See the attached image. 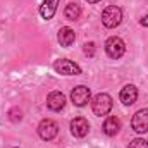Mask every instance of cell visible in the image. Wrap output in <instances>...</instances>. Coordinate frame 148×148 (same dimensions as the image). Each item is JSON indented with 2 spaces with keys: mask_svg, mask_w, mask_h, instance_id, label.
Here are the masks:
<instances>
[{
  "mask_svg": "<svg viewBox=\"0 0 148 148\" xmlns=\"http://www.w3.org/2000/svg\"><path fill=\"white\" fill-rule=\"evenodd\" d=\"M127 148H148V141L143 140V138H136V140H133V141L129 143Z\"/></svg>",
  "mask_w": 148,
  "mask_h": 148,
  "instance_id": "obj_16",
  "label": "cell"
},
{
  "mask_svg": "<svg viewBox=\"0 0 148 148\" xmlns=\"http://www.w3.org/2000/svg\"><path fill=\"white\" fill-rule=\"evenodd\" d=\"M121 102L124 105H133L138 98V88L134 84H126L122 90H121V95H119Z\"/></svg>",
  "mask_w": 148,
  "mask_h": 148,
  "instance_id": "obj_10",
  "label": "cell"
},
{
  "mask_svg": "<svg viewBox=\"0 0 148 148\" xmlns=\"http://www.w3.org/2000/svg\"><path fill=\"white\" fill-rule=\"evenodd\" d=\"M102 23L105 28H117L122 23V10L117 5H109L103 12H102Z\"/></svg>",
  "mask_w": 148,
  "mask_h": 148,
  "instance_id": "obj_2",
  "label": "cell"
},
{
  "mask_svg": "<svg viewBox=\"0 0 148 148\" xmlns=\"http://www.w3.org/2000/svg\"><path fill=\"white\" fill-rule=\"evenodd\" d=\"M64 16L69 21H77L79 16H81V5L76 3V2H69L66 5V9H64Z\"/></svg>",
  "mask_w": 148,
  "mask_h": 148,
  "instance_id": "obj_14",
  "label": "cell"
},
{
  "mask_svg": "<svg viewBox=\"0 0 148 148\" xmlns=\"http://www.w3.org/2000/svg\"><path fill=\"white\" fill-rule=\"evenodd\" d=\"M141 24H143V26H148V16L141 17Z\"/></svg>",
  "mask_w": 148,
  "mask_h": 148,
  "instance_id": "obj_18",
  "label": "cell"
},
{
  "mask_svg": "<svg viewBox=\"0 0 148 148\" xmlns=\"http://www.w3.org/2000/svg\"><path fill=\"white\" fill-rule=\"evenodd\" d=\"M69 127H71L73 136H76V138H84L88 134V131H90V124H88V121L84 117H74L71 121Z\"/></svg>",
  "mask_w": 148,
  "mask_h": 148,
  "instance_id": "obj_9",
  "label": "cell"
},
{
  "mask_svg": "<svg viewBox=\"0 0 148 148\" xmlns=\"http://www.w3.org/2000/svg\"><path fill=\"white\" fill-rule=\"evenodd\" d=\"M60 0H43V3L40 5V16L48 21L53 17V14L57 12V5H59Z\"/></svg>",
  "mask_w": 148,
  "mask_h": 148,
  "instance_id": "obj_11",
  "label": "cell"
},
{
  "mask_svg": "<svg viewBox=\"0 0 148 148\" xmlns=\"http://www.w3.org/2000/svg\"><path fill=\"white\" fill-rule=\"evenodd\" d=\"M9 115H10V121H12V122H17V121H21V119H23V112L19 110L17 107L9 112Z\"/></svg>",
  "mask_w": 148,
  "mask_h": 148,
  "instance_id": "obj_17",
  "label": "cell"
},
{
  "mask_svg": "<svg viewBox=\"0 0 148 148\" xmlns=\"http://www.w3.org/2000/svg\"><path fill=\"white\" fill-rule=\"evenodd\" d=\"M83 52H84L88 57H95V52H97V48H95V43H93V41H88V43H84V45H83Z\"/></svg>",
  "mask_w": 148,
  "mask_h": 148,
  "instance_id": "obj_15",
  "label": "cell"
},
{
  "mask_svg": "<svg viewBox=\"0 0 148 148\" xmlns=\"http://www.w3.org/2000/svg\"><path fill=\"white\" fill-rule=\"evenodd\" d=\"M90 98H91V91H90V88L84 86V84L76 86L73 91H71V100H73V103L76 107H84V105L90 102Z\"/></svg>",
  "mask_w": 148,
  "mask_h": 148,
  "instance_id": "obj_6",
  "label": "cell"
},
{
  "mask_svg": "<svg viewBox=\"0 0 148 148\" xmlns=\"http://www.w3.org/2000/svg\"><path fill=\"white\" fill-rule=\"evenodd\" d=\"M53 69H55V73L62 74V76H77V74H81V67L76 62L69 60V59H59V60H55Z\"/></svg>",
  "mask_w": 148,
  "mask_h": 148,
  "instance_id": "obj_5",
  "label": "cell"
},
{
  "mask_svg": "<svg viewBox=\"0 0 148 148\" xmlns=\"http://www.w3.org/2000/svg\"><path fill=\"white\" fill-rule=\"evenodd\" d=\"M121 131V119L119 117H107L105 122H103V133L107 136H115L117 133Z\"/></svg>",
  "mask_w": 148,
  "mask_h": 148,
  "instance_id": "obj_13",
  "label": "cell"
},
{
  "mask_svg": "<svg viewBox=\"0 0 148 148\" xmlns=\"http://www.w3.org/2000/svg\"><path fill=\"white\" fill-rule=\"evenodd\" d=\"M112 105H114L112 97L107 95V93H98V95H95V98H93V102H91V109L95 112V115H98V117L107 115V114L112 110Z\"/></svg>",
  "mask_w": 148,
  "mask_h": 148,
  "instance_id": "obj_1",
  "label": "cell"
},
{
  "mask_svg": "<svg viewBox=\"0 0 148 148\" xmlns=\"http://www.w3.org/2000/svg\"><path fill=\"white\" fill-rule=\"evenodd\" d=\"M131 127H133L136 133H140V134L148 133V109H141V110H138L133 115Z\"/></svg>",
  "mask_w": 148,
  "mask_h": 148,
  "instance_id": "obj_7",
  "label": "cell"
},
{
  "mask_svg": "<svg viewBox=\"0 0 148 148\" xmlns=\"http://www.w3.org/2000/svg\"><path fill=\"white\" fill-rule=\"evenodd\" d=\"M59 134V126L55 121L52 119H43L40 124H38V136L45 141H52L55 136Z\"/></svg>",
  "mask_w": 148,
  "mask_h": 148,
  "instance_id": "obj_3",
  "label": "cell"
},
{
  "mask_svg": "<svg viewBox=\"0 0 148 148\" xmlns=\"http://www.w3.org/2000/svg\"><path fill=\"white\" fill-rule=\"evenodd\" d=\"M105 52H107V55H109L110 59H115V60H117V59H121V57L124 55L126 45H124V41L119 36H110L105 41Z\"/></svg>",
  "mask_w": 148,
  "mask_h": 148,
  "instance_id": "obj_4",
  "label": "cell"
},
{
  "mask_svg": "<svg viewBox=\"0 0 148 148\" xmlns=\"http://www.w3.org/2000/svg\"><path fill=\"white\" fill-rule=\"evenodd\" d=\"M57 40H59L60 47H66V48H67V47H71V45L74 43V40H76V33H74V29L67 28V26H64V28L59 29Z\"/></svg>",
  "mask_w": 148,
  "mask_h": 148,
  "instance_id": "obj_12",
  "label": "cell"
},
{
  "mask_svg": "<svg viewBox=\"0 0 148 148\" xmlns=\"http://www.w3.org/2000/svg\"><path fill=\"white\" fill-rule=\"evenodd\" d=\"M86 2H88V3H98L100 0H86Z\"/></svg>",
  "mask_w": 148,
  "mask_h": 148,
  "instance_id": "obj_19",
  "label": "cell"
},
{
  "mask_svg": "<svg viewBox=\"0 0 148 148\" xmlns=\"http://www.w3.org/2000/svg\"><path fill=\"white\" fill-rule=\"evenodd\" d=\"M47 107L53 112H60L66 107V95L60 91H52L47 97Z\"/></svg>",
  "mask_w": 148,
  "mask_h": 148,
  "instance_id": "obj_8",
  "label": "cell"
}]
</instances>
